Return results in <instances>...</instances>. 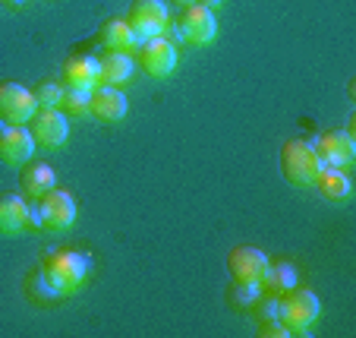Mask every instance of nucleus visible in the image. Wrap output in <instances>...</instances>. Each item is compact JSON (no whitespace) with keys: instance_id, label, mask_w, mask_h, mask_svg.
I'll return each mask as SVG.
<instances>
[{"instance_id":"f257e3e1","label":"nucleus","mask_w":356,"mask_h":338,"mask_svg":"<svg viewBox=\"0 0 356 338\" xmlns=\"http://www.w3.org/2000/svg\"><path fill=\"white\" fill-rule=\"evenodd\" d=\"M41 272H44V278L60 298H73V294H79L86 288L88 256L82 250H73V247L47 250L44 259H41Z\"/></svg>"},{"instance_id":"f03ea898","label":"nucleus","mask_w":356,"mask_h":338,"mask_svg":"<svg viewBox=\"0 0 356 338\" xmlns=\"http://www.w3.org/2000/svg\"><path fill=\"white\" fill-rule=\"evenodd\" d=\"M322 168H325V162L312 139L293 136V139H287L281 146V174L293 187H312Z\"/></svg>"},{"instance_id":"7ed1b4c3","label":"nucleus","mask_w":356,"mask_h":338,"mask_svg":"<svg viewBox=\"0 0 356 338\" xmlns=\"http://www.w3.org/2000/svg\"><path fill=\"white\" fill-rule=\"evenodd\" d=\"M322 313L318 294H312L309 288H290L281 294V307H277V319L287 325L290 335H309L312 323Z\"/></svg>"},{"instance_id":"20e7f679","label":"nucleus","mask_w":356,"mask_h":338,"mask_svg":"<svg viewBox=\"0 0 356 338\" xmlns=\"http://www.w3.org/2000/svg\"><path fill=\"white\" fill-rule=\"evenodd\" d=\"M41 215V231H51V234H60V231H70L76 222V199L70 190H47L44 197L35 199Z\"/></svg>"},{"instance_id":"39448f33","label":"nucleus","mask_w":356,"mask_h":338,"mask_svg":"<svg viewBox=\"0 0 356 338\" xmlns=\"http://www.w3.org/2000/svg\"><path fill=\"white\" fill-rule=\"evenodd\" d=\"M268 266H271L268 253L259 250V247L243 244L227 253V272L234 282H246V284H259V288H262Z\"/></svg>"},{"instance_id":"423d86ee","label":"nucleus","mask_w":356,"mask_h":338,"mask_svg":"<svg viewBox=\"0 0 356 338\" xmlns=\"http://www.w3.org/2000/svg\"><path fill=\"white\" fill-rule=\"evenodd\" d=\"M26 127L32 133L35 146H41V149H57L70 136V121L60 108H38Z\"/></svg>"},{"instance_id":"0eeeda50","label":"nucleus","mask_w":356,"mask_h":338,"mask_svg":"<svg viewBox=\"0 0 356 338\" xmlns=\"http://www.w3.org/2000/svg\"><path fill=\"white\" fill-rule=\"evenodd\" d=\"M139 67L145 70L152 79H168L170 73H174L177 67V45L174 41H168L164 35H155V38H145L139 45Z\"/></svg>"},{"instance_id":"6e6552de","label":"nucleus","mask_w":356,"mask_h":338,"mask_svg":"<svg viewBox=\"0 0 356 338\" xmlns=\"http://www.w3.org/2000/svg\"><path fill=\"white\" fill-rule=\"evenodd\" d=\"M35 111H38V102H35L32 89H26L22 82H13V79L0 82V117L3 121L26 127Z\"/></svg>"},{"instance_id":"1a4fd4ad","label":"nucleus","mask_w":356,"mask_h":338,"mask_svg":"<svg viewBox=\"0 0 356 338\" xmlns=\"http://www.w3.org/2000/svg\"><path fill=\"white\" fill-rule=\"evenodd\" d=\"M177 26H180V35L186 45H211L218 35V20L215 13H211L209 7H202V3H193V7H183L180 20H177Z\"/></svg>"},{"instance_id":"9d476101","label":"nucleus","mask_w":356,"mask_h":338,"mask_svg":"<svg viewBox=\"0 0 356 338\" xmlns=\"http://www.w3.org/2000/svg\"><path fill=\"white\" fill-rule=\"evenodd\" d=\"M129 26L133 32L139 35L142 41L145 38H155V35L164 32V26L170 22V13H168V3L164 0H136L129 7Z\"/></svg>"},{"instance_id":"9b49d317","label":"nucleus","mask_w":356,"mask_h":338,"mask_svg":"<svg viewBox=\"0 0 356 338\" xmlns=\"http://www.w3.org/2000/svg\"><path fill=\"white\" fill-rule=\"evenodd\" d=\"M35 152V139L29 133V127H19V123H7L0 130V164L7 168H22V164L32 158Z\"/></svg>"},{"instance_id":"f8f14e48","label":"nucleus","mask_w":356,"mask_h":338,"mask_svg":"<svg viewBox=\"0 0 356 338\" xmlns=\"http://www.w3.org/2000/svg\"><path fill=\"white\" fill-rule=\"evenodd\" d=\"M316 149L325 164H331V168H347L356 158V139L350 130H325L316 139Z\"/></svg>"},{"instance_id":"ddd939ff","label":"nucleus","mask_w":356,"mask_h":338,"mask_svg":"<svg viewBox=\"0 0 356 338\" xmlns=\"http://www.w3.org/2000/svg\"><path fill=\"white\" fill-rule=\"evenodd\" d=\"M127 95L114 86H98L88 92V114L101 123H120L127 117Z\"/></svg>"},{"instance_id":"4468645a","label":"nucleus","mask_w":356,"mask_h":338,"mask_svg":"<svg viewBox=\"0 0 356 338\" xmlns=\"http://www.w3.org/2000/svg\"><path fill=\"white\" fill-rule=\"evenodd\" d=\"M29 218V197L19 190H0V237H22Z\"/></svg>"},{"instance_id":"2eb2a0df","label":"nucleus","mask_w":356,"mask_h":338,"mask_svg":"<svg viewBox=\"0 0 356 338\" xmlns=\"http://www.w3.org/2000/svg\"><path fill=\"white\" fill-rule=\"evenodd\" d=\"M63 86L92 92L101 86V63L95 54H73L63 61Z\"/></svg>"},{"instance_id":"dca6fc26","label":"nucleus","mask_w":356,"mask_h":338,"mask_svg":"<svg viewBox=\"0 0 356 338\" xmlns=\"http://www.w3.org/2000/svg\"><path fill=\"white\" fill-rule=\"evenodd\" d=\"M54 187H57V174L47 162H32V158H29V162L22 164V171H19V193L22 197L38 199Z\"/></svg>"},{"instance_id":"f3484780","label":"nucleus","mask_w":356,"mask_h":338,"mask_svg":"<svg viewBox=\"0 0 356 338\" xmlns=\"http://www.w3.org/2000/svg\"><path fill=\"white\" fill-rule=\"evenodd\" d=\"M98 38L108 51H120V54H136L142 45V38L133 32V26H129L127 20H108L101 26Z\"/></svg>"},{"instance_id":"a211bd4d","label":"nucleus","mask_w":356,"mask_h":338,"mask_svg":"<svg viewBox=\"0 0 356 338\" xmlns=\"http://www.w3.org/2000/svg\"><path fill=\"white\" fill-rule=\"evenodd\" d=\"M101 63V86H127L129 79H133V70H136V61L133 54H120V51H104V54L98 57Z\"/></svg>"},{"instance_id":"6ab92c4d","label":"nucleus","mask_w":356,"mask_h":338,"mask_svg":"<svg viewBox=\"0 0 356 338\" xmlns=\"http://www.w3.org/2000/svg\"><path fill=\"white\" fill-rule=\"evenodd\" d=\"M312 187H316L325 199H331V203H343V199H350V193H353V180H350L347 168H331V164H325V168L318 171Z\"/></svg>"},{"instance_id":"aec40b11","label":"nucleus","mask_w":356,"mask_h":338,"mask_svg":"<svg viewBox=\"0 0 356 338\" xmlns=\"http://www.w3.org/2000/svg\"><path fill=\"white\" fill-rule=\"evenodd\" d=\"M296 282H300V272H296V266L290 263V259H281V263H271V266H268L262 288H265L268 294H277V298H281L284 291L296 288Z\"/></svg>"},{"instance_id":"412c9836","label":"nucleus","mask_w":356,"mask_h":338,"mask_svg":"<svg viewBox=\"0 0 356 338\" xmlns=\"http://www.w3.org/2000/svg\"><path fill=\"white\" fill-rule=\"evenodd\" d=\"M22 291H26L29 304L35 307H54L57 300H60V294L51 288V282L44 278V272H32V275H26V284H22Z\"/></svg>"},{"instance_id":"4be33fe9","label":"nucleus","mask_w":356,"mask_h":338,"mask_svg":"<svg viewBox=\"0 0 356 338\" xmlns=\"http://www.w3.org/2000/svg\"><path fill=\"white\" fill-rule=\"evenodd\" d=\"M262 298L259 284H246V282H234L227 288V304L236 307V310H252V304Z\"/></svg>"},{"instance_id":"5701e85b","label":"nucleus","mask_w":356,"mask_h":338,"mask_svg":"<svg viewBox=\"0 0 356 338\" xmlns=\"http://www.w3.org/2000/svg\"><path fill=\"white\" fill-rule=\"evenodd\" d=\"M60 111L67 117H86L88 114V92H82V89H73V86H63Z\"/></svg>"},{"instance_id":"b1692460","label":"nucleus","mask_w":356,"mask_h":338,"mask_svg":"<svg viewBox=\"0 0 356 338\" xmlns=\"http://www.w3.org/2000/svg\"><path fill=\"white\" fill-rule=\"evenodd\" d=\"M35 102H38V108H60V98H63V86L54 79H44L38 82V86L32 89Z\"/></svg>"},{"instance_id":"393cba45","label":"nucleus","mask_w":356,"mask_h":338,"mask_svg":"<svg viewBox=\"0 0 356 338\" xmlns=\"http://www.w3.org/2000/svg\"><path fill=\"white\" fill-rule=\"evenodd\" d=\"M277 307H281V298H277V294L259 298L256 304H252V316H256V323H268V319H277Z\"/></svg>"},{"instance_id":"a878e982","label":"nucleus","mask_w":356,"mask_h":338,"mask_svg":"<svg viewBox=\"0 0 356 338\" xmlns=\"http://www.w3.org/2000/svg\"><path fill=\"white\" fill-rule=\"evenodd\" d=\"M259 335L262 338H287V325L281 319H268V323H259Z\"/></svg>"},{"instance_id":"bb28decb","label":"nucleus","mask_w":356,"mask_h":338,"mask_svg":"<svg viewBox=\"0 0 356 338\" xmlns=\"http://www.w3.org/2000/svg\"><path fill=\"white\" fill-rule=\"evenodd\" d=\"M199 3H202V7H209L211 13H215V10H221V7H224V0H199Z\"/></svg>"},{"instance_id":"cd10ccee","label":"nucleus","mask_w":356,"mask_h":338,"mask_svg":"<svg viewBox=\"0 0 356 338\" xmlns=\"http://www.w3.org/2000/svg\"><path fill=\"white\" fill-rule=\"evenodd\" d=\"M170 3H177V7H193V3H199V0H170Z\"/></svg>"},{"instance_id":"c85d7f7f","label":"nucleus","mask_w":356,"mask_h":338,"mask_svg":"<svg viewBox=\"0 0 356 338\" xmlns=\"http://www.w3.org/2000/svg\"><path fill=\"white\" fill-rule=\"evenodd\" d=\"M3 127H7V121H3V117H0V130H3Z\"/></svg>"},{"instance_id":"c756f323","label":"nucleus","mask_w":356,"mask_h":338,"mask_svg":"<svg viewBox=\"0 0 356 338\" xmlns=\"http://www.w3.org/2000/svg\"><path fill=\"white\" fill-rule=\"evenodd\" d=\"M13 3H22V0H13Z\"/></svg>"}]
</instances>
